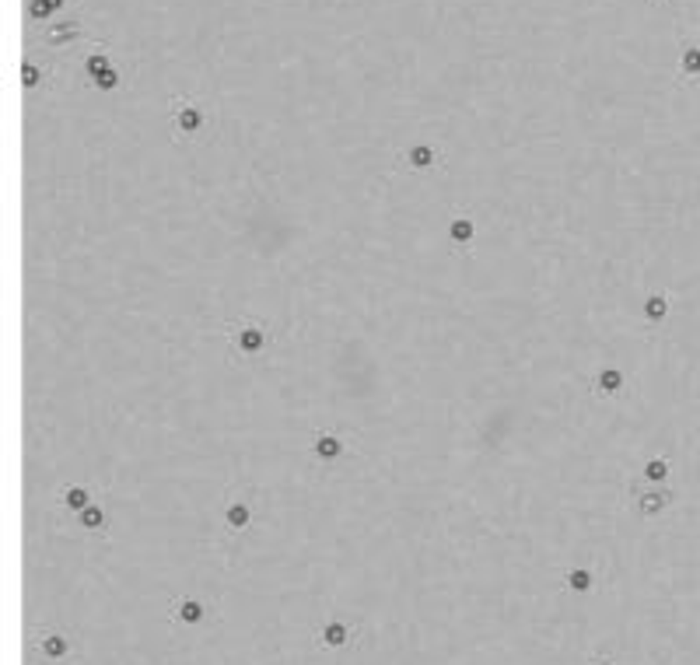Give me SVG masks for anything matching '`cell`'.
<instances>
[{
  "label": "cell",
  "mask_w": 700,
  "mask_h": 665,
  "mask_svg": "<svg viewBox=\"0 0 700 665\" xmlns=\"http://www.w3.org/2000/svg\"><path fill=\"white\" fill-rule=\"evenodd\" d=\"M21 77H25V88H35V84L42 81V74H39V67H35V64H25Z\"/></svg>",
  "instance_id": "44dd1931"
},
{
  "label": "cell",
  "mask_w": 700,
  "mask_h": 665,
  "mask_svg": "<svg viewBox=\"0 0 700 665\" xmlns=\"http://www.w3.org/2000/svg\"><path fill=\"white\" fill-rule=\"evenodd\" d=\"M53 8H57V0H32V4H28V15H32V18H46Z\"/></svg>",
  "instance_id": "9a60e30c"
},
{
  "label": "cell",
  "mask_w": 700,
  "mask_h": 665,
  "mask_svg": "<svg viewBox=\"0 0 700 665\" xmlns=\"http://www.w3.org/2000/svg\"><path fill=\"white\" fill-rule=\"evenodd\" d=\"M315 452L326 456V459H333V456L343 452V445H340V438H333V434H319V438H315Z\"/></svg>",
  "instance_id": "52a82bcc"
},
{
  "label": "cell",
  "mask_w": 700,
  "mask_h": 665,
  "mask_svg": "<svg viewBox=\"0 0 700 665\" xmlns=\"http://www.w3.org/2000/svg\"><path fill=\"white\" fill-rule=\"evenodd\" d=\"M67 505H70L74 512H84V508H88V494H84V490H77V487H74V490H67Z\"/></svg>",
  "instance_id": "2e32d148"
},
{
  "label": "cell",
  "mask_w": 700,
  "mask_h": 665,
  "mask_svg": "<svg viewBox=\"0 0 700 665\" xmlns=\"http://www.w3.org/2000/svg\"><path fill=\"white\" fill-rule=\"evenodd\" d=\"M102 71H109V53H105V49H95L91 57L84 60V74H88L91 81H95V77H98Z\"/></svg>",
  "instance_id": "8992f818"
},
{
  "label": "cell",
  "mask_w": 700,
  "mask_h": 665,
  "mask_svg": "<svg viewBox=\"0 0 700 665\" xmlns=\"http://www.w3.org/2000/svg\"><path fill=\"white\" fill-rule=\"evenodd\" d=\"M172 113H176V127L182 130V133H196L200 127H203V113L189 102V98H176L172 102Z\"/></svg>",
  "instance_id": "6da1fadb"
},
{
  "label": "cell",
  "mask_w": 700,
  "mask_h": 665,
  "mask_svg": "<svg viewBox=\"0 0 700 665\" xmlns=\"http://www.w3.org/2000/svg\"><path fill=\"white\" fill-rule=\"evenodd\" d=\"M95 84H98L102 91H113V88L120 84V71H116V67H109V71H102V74L95 77Z\"/></svg>",
  "instance_id": "5bb4252c"
},
{
  "label": "cell",
  "mask_w": 700,
  "mask_h": 665,
  "mask_svg": "<svg viewBox=\"0 0 700 665\" xmlns=\"http://www.w3.org/2000/svg\"><path fill=\"white\" fill-rule=\"evenodd\" d=\"M81 522H84V525H88V529H98V525H102V512H98V508H91V505H88V508H84V512H81Z\"/></svg>",
  "instance_id": "ffe728a7"
},
{
  "label": "cell",
  "mask_w": 700,
  "mask_h": 665,
  "mask_svg": "<svg viewBox=\"0 0 700 665\" xmlns=\"http://www.w3.org/2000/svg\"><path fill=\"white\" fill-rule=\"evenodd\" d=\"M662 508H665V497H662V494H644V497H641V512H644V515H655V512H662Z\"/></svg>",
  "instance_id": "7c38bea8"
},
{
  "label": "cell",
  "mask_w": 700,
  "mask_h": 665,
  "mask_svg": "<svg viewBox=\"0 0 700 665\" xmlns=\"http://www.w3.org/2000/svg\"><path fill=\"white\" fill-rule=\"evenodd\" d=\"M599 385H606V393H616V385H620V375H616V371H606V375L599 378Z\"/></svg>",
  "instance_id": "7402d4cb"
},
{
  "label": "cell",
  "mask_w": 700,
  "mask_h": 665,
  "mask_svg": "<svg viewBox=\"0 0 700 665\" xmlns=\"http://www.w3.org/2000/svg\"><path fill=\"white\" fill-rule=\"evenodd\" d=\"M469 235H473V225H469V221H462V217H459L455 225H452V238H455V242H466Z\"/></svg>",
  "instance_id": "e0dca14e"
},
{
  "label": "cell",
  "mask_w": 700,
  "mask_h": 665,
  "mask_svg": "<svg viewBox=\"0 0 700 665\" xmlns=\"http://www.w3.org/2000/svg\"><path fill=\"white\" fill-rule=\"evenodd\" d=\"M596 665H613V662H596Z\"/></svg>",
  "instance_id": "603a6c76"
},
{
  "label": "cell",
  "mask_w": 700,
  "mask_h": 665,
  "mask_svg": "<svg viewBox=\"0 0 700 665\" xmlns=\"http://www.w3.org/2000/svg\"><path fill=\"white\" fill-rule=\"evenodd\" d=\"M228 525L231 529H245L249 525V508L245 505H231L228 508Z\"/></svg>",
  "instance_id": "8fae6325"
},
{
  "label": "cell",
  "mask_w": 700,
  "mask_h": 665,
  "mask_svg": "<svg viewBox=\"0 0 700 665\" xmlns=\"http://www.w3.org/2000/svg\"><path fill=\"white\" fill-rule=\"evenodd\" d=\"M77 35V25H70V21H64V28H53L46 39L53 42V46H60V42H67V39H74Z\"/></svg>",
  "instance_id": "4fadbf2b"
},
{
  "label": "cell",
  "mask_w": 700,
  "mask_h": 665,
  "mask_svg": "<svg viewBox=\"0 0 700 665\" xmlns=\"http://www.w3.org/2000/svg\"><path fill=\"white\" fill-rule=\"evenodd\" d=\"M679 67H683V74H700V49H697V46L683 49V57H679Z\"/></svg>",
  "instance_id": "ba28073f"
},
{
  "label": "cell",
  "mask_w": 700,
  "mask_h": 665,
  "mask_svg": "<svg viewBox=\"0 0 700 665\" xmlns=\"http://www.w3.org/2000/svg\"><path fill=\"white\" fill-rule=\"evenodd\" d=\"M567 585H571L574 592H588V588H592V574H588L585 568H574V571L567 574Z\"/></svg>",
  "instance_id": "9c48e42d"
},
{
  "label": "cell",
  "mask_w": 700,
  "mask_h": 665,
  "mask_svg": "<svg viewBox=\"0 0 700 665\" xmlns=\"http://www.w3.org/2000/svg\"><path fill=\"white\" fill-rule=\"evenodd\" d=\"M350 637H354V627L343 624V620H330V624H322V630H319V641L326 648H343Z\"/></svg>",
  "instance_id": "3957f363"
},
{
  "label": "cell",
  "mask_w": 700,
  "mask_h": 665,
  "mask_svg": "<svg viewBox=\"0 0 700 665\" xmlns=\"http://www.w3.org/2000/svg\"><path fill=\"white\" fill-rule=\"evenodd\" d=\"M435 158L438 154H435V147H431V144H417V147L406 151V161L413 165V169H427V165H435Z\"/></svg>",
  "instance_id": "5b68a950"
},
{
  "label": "cell",
  "mask_w": 700,
  "mask_h": 665,
  "mask_svg": "<svg viewBox=\"0 0 700 665\" xmlns=\"http://www.w3.org/2000/svg\"><path fill=\"white\" fill-rule=\"evenodd\" d=\"M39 648H42V655H46V658H53V662H60V658H67V655H70V641H67L64 634H42Z\"/></svg>",
  "instance_id": "277c9868"
},
{
  "label": "cell",
  "mask_w": 700,
  "mask_h": 665,
  "mask_svg": "<svg viewBox=\"0 0 700 665\" xmlns=\"http://www.w3.org/2000/svg\"><path fill=\"white\" fill-rule=\"evenodd\" d=\"M176 620L186 624V627H196V624L207 620V606H203L200 599H193V595H182V599L176 602Z\"/></svg>",
  "instance_id": "7a4b0ae2"
},
{
  "label": "cell",
  "mask_w": 700,
  "mask_h": 665,
  "mask_svg": "<svg viewBox=\"0 0 700 665\" xmlns=\"http://www.w3.org/2000/svg\"><path fill=\"white\" fill-rule=\"evenodd\" d=\"M665 473H669V466H665L662 459L648 462V469H644V476H648V480H665Z\"/></svg>",
  "instance_id": "ac0fdd59"
},
{
  "label": "cell",
  "mask_w": 700,
  "mask_h": 665,
  "mask_svg": "<svg viewBox=\"0 0 700 665\" xmlns=\"http://www.w3.org/2000/svg\"><path fill=\"white\" fill-rule=\"evenodd\" d=\"M662 315H665V298L662 294L648 298V319H662Z\"/></svg>",
  "instance_id": "d6986e66"
},
{
  "label": "cell",
  "mask_w": 700,
  "mask_h": 665,
  "mask_svg": "<svg viewBox=\"0 0 700 665\" xmlns=\"http://www.w3.org/2000/svg\"><path fill=\"white\" fill-rule=\"evenodd\" d=\"M238 344H242L245 350H256V347H263V344H266V332H259V329H242Z\"/></svg>",
  "instance_id": "30bf717a"
}]
</instances>
